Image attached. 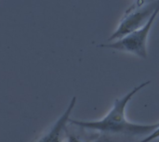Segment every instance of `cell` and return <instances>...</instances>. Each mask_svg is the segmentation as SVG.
<instances>
[{"label":"cell","instance_id":"cell-2","mask_svg":"<svg viewBox=\"0 0 159 142\" xmlns=\"http://www.w3.org/2000/svg\"><path fill=\"white\" fill-rule=\"evenodd\" d=\"M158 13L159 7L156 9V11L153 13L149 20L140 29L133 31L132 33L123 36L118 40H116L115 42L102 44L99 46V47H105V48H111L119 51H125V52L132 53L142 59H146L147 58L146 45H147L148 35Z\"/></svg>","mask_w":159,"mask_h":142},{"label":"cell","instance_id":"cell-3","mask_svg":"<svg viewBox=\"0 0 159 142\" xmlns=\"http://www.w3.org/2000/svg\"><path fill=\"white\" fill-rule=\"evenodd\" d=\"M159 7V0L144 2L142 6L132 5L125 13L117 29L107 39L109 42L118 40L133 31L143 27Z\"/></svg>","mask_w":159,"mask_h":142},{"label":"cell","instance_id":"cell-5","mask_svg":"<svg viewBox=\"0 0 159 142\" xmlns=\"http://www.w3.org/2000/svg\"><path fill=\"white\" fill-rule=\"evenodd\" d=\"M65 142H89V140L85 138L84 135L82 136V135H79V134L74 133V132H70L69 129H68Z\"/></svg>","mask_w":159,"mask_h":142},{"label":"cell","instance_id":"cell-4","mask_svg":"<svg viewBox=\"0 0 159 142\" xmlns=\"http://www.w3.org/2000/svg\"><path fill=\"white\" fill-rule=\"evenodd\" d=\"M76 104V98L74 97L65 112L60 116V118L54 123V125L40 138H38L35 142H65L66 135L70 120V115Z\"/></svg>","mask_w":159,"mask_h":142},{"label":"cell","instance_id":"cell-1","mask_svg":"<svg viewBox=\"0 0 159 142\" xmlns=\"http://www.w3.org/2000/svg\"><path fill=\"white\" fill-rule=\"evenodd\" d=\"M146 81L136 86L122 98L116 99L112 109L100 120L80 121L70 118L69 125L78 128L89 142H124V139L146 137L159 126V122L151 125L131 123L126 118V107L133 96L149 85Z\"/></svg>","mask_w":159,"mask_h":142},{"label":"cell","instance_id":"cell-6","mask_svg":"<svg viewBox=\"0 0 159 142\" xmlns=\"http://www.w3.org/2000/svg\"><path fill=\"white\" fill-rule=\"evenodd\" d=\"M157 139H159V126L155 131H153L150 135L144 137L143 139H142L140 140H137L136 142H151L155 140H157Z\"/></svg>","mask_w":159,"mask_h":142},{"label":"cell","instance_id":"cell-7","mask_svg":"<svg viewBox=\"0 0 159 142\" xmlns=\"http://www.w3.org/2000/svg\"><path fill=\"white\" fill-rule=\"evenodd\" d=\"M146 1H151V0H137L136 1V3L134 4V5H136V6H142L144 2H146Z\"/></svg>","mask_w":159,"mask_h":142}]
</instances>
